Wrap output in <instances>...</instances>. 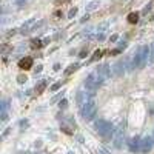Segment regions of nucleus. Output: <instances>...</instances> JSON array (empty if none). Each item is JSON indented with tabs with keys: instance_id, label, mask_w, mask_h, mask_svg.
I'll return each mask as SVG.
<instances>
[{
	"instance_id": "f3484780",
	"label": "nucleus",
	"mask_w": 154,
	"mask_h": 154,
	"mask_svg": "<svg viewBox=\"0 0 154 154\" xmlns=\"http://www.w3.org/2000/svg\"><path fill=\"white\" fill-rule=\"evenodd\" d=\"M103 56V49H96V51H94V54H93V57H91V60L89 62H96V60H99V59H100Z\"/></svg>"
},
{
	"instance_id": "4be33fe9",
	"label": "nucleus",
	"mask_w": 154,
	"mask_h": 154,
	"mask_svg": "<svg viewBox=\"0 0 154 154\" xmlns=\"http://www.w3.org/2000/svg\"><path fill=\"white\" fill-rule=\"evenodd\" d=\"M62 97H63V93L57 94V96H54V97L51 99V103H56V102H59V100H62Z\"/></svg>"
},
{
	"instance_id": "2eb2a0df",
	"label": "nucleus",
	"mask_w": 154,
	"mask_h": 154,
	"mask_svg": "<svg viewBox=\"0 0 154 154\" xmlns=\"http://www.w3.org/2000/svg\"><path fill=\"white\" fill-rule=\"evenodd\" d=\"M42 46H43V42L40 40V39H32V40H31V48L32 49H39Z\"/></svg>"
},
{
	"instance_id": "7ed1b4c3",
	"label": "nucleus",
	"mask_w": 154,
	"mask_h": 154,
	"mask_svg": "<svg viewBox=\"0 0 154 154\" xmlns=\"http://www.w3.org/2000/svg\"><path fill=\"white\" fill-rule=\"evenodd\" d=\"M80 114L85 120H93L97 114V106H96V103H94V100H89L86 105H83L80 108Z\"/></svg>"
},
{
	"instance_id": "393cba45",
	"label": "nucleus",
	"mask_w": 154,
	"mask_h": 154,
	"mask_svg": "<svg viewBox=\"0 0 154 154\" xmlns=\"http://www.w3.org/2000/svg\"><path fill=\"white\" fill-rule=\"evenodd\" d=\"M60 86H62V82H57V83H54V85L51 86V91H59V89H60Z\"/></svg>"
},
{
	"instance_id": "a878e982",
	"label": "nucleus",
	"mask_w": 154,
	"mask_h": 154,
	"mask_svg": "<svg viewBox=\"0 0 154 154\" xmlns=\"http://www.w3.org/2000/svg\"><path fill=\"white\" fill-rule=\"evenodd\" d=\"M62 131L65 133V134H68V136H71V134H73V131L69 130V128H68L66 125H62Z\"/></svg>"
},
{
	"instance_id": "6e6552de",
	"label": "nucleus",
	"mask_w": 154,
	"mask_h": 154,
	"mask_svg": "<svg viewBox=\"0 0 154 154\" xmlns=\"http://www.w3.org/2000/svg\"><path fill=\"white\" fill-rule=\"evenodd\" d=\"M126 62L125 60H119L117 63H114V66H113V69H114V74L116 76H123V74L126 73Z\"/></svg>"
},
{
	"instance_id": "cd10ccee",
	"label": "nucleus",
	"mask_w": 154,
	"mask_h": 154,
	"mask_svg": "<svg viewBox=\"0 0 154 154\" xmlns=\"http://www.w3.org/2000/svg\"><path fill=\"white\" fill-rule=\"evenodd\" d=\"M43 23H45V20H40V22H37L36 25H34V29H32V31H37V29L40 28V26H42Z\"/></svg>"
},
{
	"instance_id": "f257e3e1",
	"label": "nucleus",
	"mask_w": 154,
	"mask_h": 154,
	"mask_svg": "<svg viewBox=\"0 0 154 154\" xmlns=\"http://www.w3.org/2000/svg\"><path fill=\"white\" fill-rule=\"evenodd\" d=\"M105 80H106L105 77L100 76L97 71H94V73H91V74H89V76L85 79V88L88 89L89 93L94 94L99 88L103 85V83H105Z\"/></svg>"
},
{
	"instance_id": "9b49d317",
	"label": "nucleus",
	"mask_w": 154,
	"mask_h": 154,
	"mask_svg": "<svg viewBox=\"0 0 154 154\" xmlns=\"http://www.w3.org/2000/svg\"><path fill=\"white\" fill-rule=\"evenodd\" d=\"M19 68L20 69H31L32 68V59L31 57H23V59H20L19 60Z\"/></svg>"
},
{
	"instance_id": "c85d7f7f",
	"label": "nucleus",
	"mask_w": 154,
	"mask_h": 154,
	"mask_svg": "<svg viewBox=\"0 0 154 154\" xmlns=\"http://www.w3.org/2000/svg\"><path fill=\"white\" fill-rule=\"evenodd\" d=\"M42 69H43L42 65H37V68L34 69V74H36V76H37V74H40V73H42Z\"/></svg>"
},
{
	"instance_id": "bb28decb",
	"label": "nucleus",
	"mask_w": 154,
	"mask_h": 154,
	"mask_svg": "<svg viewBox=\"0 0 154 154\" xmlns=\"http://www.w3.org/2000/svg\"><path fill=\"white\" fill-rule=\"evenodd\" d=\"M28 125H29V122H28V120H20V128H22V130L28 128Z\"/></svg>"
},
{
	"instance_id": "ddd939ff",
	"label": "nucleus",
	"mask_w": 154,
	"mask_h": 154,
	"mask_svg": "<svg viewBox=\"0 0 154 154\" xmlns=\"http://www.w3.org/2000/svg\"><path fill=\"white\" fill-rule=\"evenodd\" d=\"M46 85H48L46 80H42L39 85H36V94H42L45 91V88H46Z\"/></svg>"
},
{
	"instance_id": "f8f14e48",
	"label": "nucleus",
	"mask_w": 154,
	"mask_h": 154,
	"mask_svg": "<svg viewBox=\"0 0 154 154\" xmlns=\"http://www.w3.org/2000/svg\"><path fill=\"white\" fill-rule=\"evenodd\" d=\"M139 52H140L142 60H143V66H145V63L148 62V56H150V46H148V45H143V46L139 48Z\"/></svg>"
},
{
	"instance_id": "f03ea898",
	"label": "nucleus",
	"mask_w": 154,
	"mask_h": 154,
	"mask_svg": "<svg viewBox=\"0 0 154 154\" xmlns=\"http://www.w3.org/2000/svg\"><path fill=\"white\" fill-rule=\"evenodd\" d=\"M94 128H96V131L100 134L102 137H111L114 134V130H113V125L108 120H105V119H99V120H96V123H94Z\"/></svg>"
},
{
	"instance_id": "6ab92c4d",
	"label": "nucleus",
	"mask_w": 154,
	"mask_h": 154,
	"mask_svg": "<svg viewBox=\"0 0 154 154\" xmlns=\"http://www.w3.org/2000/svg\"><path fill=\"white\" fill-rule=\"evenodd\" d=\"M26 80H28V77L25 76V74H20V76H17V82L20 83V85H23V83H26Z\"/></svg>"
},
{
	"instance_id": "c756f323",
	"label": "nucleus",
	"mask_w": 154,
	"mask_h": 154,
	"mask_svg": "<svg viewBox=\"0 0 154 154\" xmlns=\"http://www.w3.org/2000/svg\"><path fill=\"white\" fill-rule=\"evenodd\" d=\"M6 120H8V113H2V122L5 123Z\"/></svg>"
},
{
	"instance_id": "aec40b11",
	"label": "nucleus",
	"mask_w": 154,
	"mask_h": 154,
	"mask_svg": "<svg viewBox=\"0 0 154 154\" xmlns=\"http://www.w3.org/2000/svg\"><path fill=\"white\" fill-rule=\"evenodd\" d=\"M66 106H68V100L66 99H62V100L59 102V108H60V110H65Z\"/></svg>"
},
{
	"instance_id": "7c9ffc66",
	"label": "nucleus",
	"mask_w": 154,
	"mask_h": 154,
	"mask_svg": "<svg viewBox=\"0 0 154 154\" xmlns=\"http://www.w3.org/2000/svg\"><path fill=\"white\" fill-rule=\"evenodd\" d=\"M42 42H43V46H46L48 43H51V39H49V37H46V39H43Z\"/></svg>"
},
{
	"instance_id": "423d86ee",
	"label": "nucleus",
	"mask_w": 154,
	"mask_h": 154,
	"mask_svg": "<svg viewBox=\"0 0 154 154\" xmlns=\"http://www.w3.org/2000/svg\"><path fill=\"white\" fill-rule=\"evenodd\" d=\"M143 66V60H142V56L140 52H134L133 57H131V63L128 65V69H136V68H142Z\"/></svg>"
},
{
	"instance_id": "a211bd4d",
	"label": "nucleus",
	"mask_w": 154,
	"mask_h": 154,
	"mask_svg": "<svg viewBox=\"0 0 154 154\" xmlns=\"http://www.w3.org/2000/svg\"><path fill=\"white\" fill-rule=\"evenodd\" d=\"M99 6H100V3H99V2H91V3L86 5V11H88V12H89V11H94V9H97Z\"/></svg>"
},
{
	"instance_id": "39448f33",
	"label": "nucleus",
	"mask_w": 154,
	"mask_h": 154,
	"mask_svg": "<svg viewBox=\"0 0 154 154\" xmlns=\"http://www.w3.org/2000/svg\"><path fill=\"white\" fill-rule=\"evenodd\" d=\"M154 146V139L153 137H143L140 139V153L148 154Z\"/></svg>"
},
{
	"instance_id": "5701e85b",
	"label": "nucleus",
	"mask_w": 154,
	"mask_h": 154,
	"mask_svg": "<svg viewBox=\"0 0 154 154\" xmlns=\"http://www.w3.org/2000/svg\"><path fill=\"white\" fill-rule=\"evenodd\" d=\"M76 14H77V8H71V9H69V12H68V19H73Z\"/></svg>"
},
{
	"instance_id": "c9c22d12",
	"label": "nucleus",
	"mask_w": 154,
	"mask_h": 154,
	"mask_svg": "<svg viewBox=\"0 0 154 154\" xmlns=\"http://www.w3.org/2000/svg\"><path fill=\"white\" fill-rule=\"evenodd\" d=\"M14 2H16L17 5H22V3H25V2H26V0H14Z\"/></svg>"
},
{
	"instance_id": "4468645a",
	"label": "nucleus",
	"mask_w": 154,
	"mask_h": 154,
	"mask_svg": "<svg viewBox=\"0 0 154 154\" xmlns=\"http://www.w3.org/2000/svg\"><path fill=\"white\" fill-rule=\"evenodd\" d=\"M128 22H130V23H137L139 22V12H130V14H128Z\"/></svg>"
},
{
	"instance_id": "9d476101",
	"label": "nucleus",
	"mask_w": 154,
	"mask_h": 154,
	"mask_svg": "<svg viewBox=\"0 0 154 154\" xmlns=\"http://www.w3.org/2000/svg\"><path fill=\"white\" fill-rule=\"evenodd\" d=\"M37 23V20L36 19H29L28 22H25L23 25H22V28L19 29V31H20L22 34H28V32H31L32 29H34V25Z\"/></svg>"
},
{
	"instance_id": "2f4dec72",
	"label": "nucleus",
	"mask_w": 154,
	"mask_h": 154,
	"mask_svg": "<svg viewBox=\"0 0 154 154\" xmlns=\"http://www.w3.org/2000/svg\"><path fill=\"white\" fill-rule=\"evenodd\" d=\"M117 39H119V36H117V34H114V36H111V37H110V42H116Z\"/></svg>"
},
{
	"instance_id": "1a4fd4ad",
	"label": "nucleus",
	"mask_w": 154,
	"mask_h": 154,
	"mask_svg": "<svg viewBox=\"0 0 154 154\" xmlns=\"http://www.w3.org/2000/svg\"><path fill=\"white\" fill-rule=\"evenodd\" d=\"M96 71L100 74V76H103L105 79H110V77H111V68H110V65H108V63H102V65H99V66L96 68Z\"/></svg>"
},
{
	"instance_id": "20e7f679",
	"label": "nucleus",
	"mask_w": 154,
	"mask_h": 154,
	"mask_svg": "<svg viewBox=\"0 0 154 154\" xmlns=\"http://www.w3.org/2000/svg\"><path fill=\"white\" fill-rule=\"evenodd\" d=\"M94 96V94L93 93H85V91H77V94H76V102H77V105L79 106H83V105H86V103L89 102V100H93V97Z\"/></svg>"
},
{
	"instance_id": "f704fd0d",
	"label": "nucleus",
	"mask_w": 154,
	"mask_h": 154,
	"mask_svg": "<svg viewBox=\"0 0 154 154\" xmlns=\"http://www.w3.org/2000/svg\"><path fill=\"white\" fill-rule=\"evenodd\" d=\"M62 16V11H56L54 12V17H60Z\"/></svg>"
},
{
	"instance_id": "473e14b6",
	"label": "nucleus",
	"mask_w": 154,
	"mask_h": 154,
	"mask_svg": "<svg viewBox=\"0 0 154 154\" xmlns=\"http://www.w3.org/2000/svg\"><path fill=\"white\" fill-rule=\"evenodd\" d=\"M103 39H105V36H103V34H97V40H103Z\"/></svg>"
},
{
	"instance_id": "72a5a7b5",
	"label": "nucleus",
	"mask_w": 154,
	"mask_h": 154,
	"mask_svg": "<svg viewBox=\"0 0 154 154\" xmlns=\"http://www.w3.org/2000/svg\"><path fill=\"white\" fill-rule=\"evenodd\" d=\"M59 69H60V63H56L54 65V71H59Z\"/></svg>"
},
{
	"instance_id": "0eeeda50",
	"label": "nucleus",
	"mask_w": 154,
	"mask_h": 154,
	"mask_svg": "<svg viewBox=\"0 0 154 154\" xmlns=\"http://www.w3.org/2000/svg\"><path fill=\"white\" fill-rule=\"evenodd\" d=\"M126 143H128L130 151H133V153H140V137H133V139H130Z\"/></svg>"
},
{
	"instance_id": "412c9836",
	"label": "nucleus",
	"mask_w": 154,
	"mask_h": 154,
	"mask_svg": "<svg viewBox=\"0 0 154 154\" xmlns=\"http://www.w3.org/2000/svg\"><path fill=\"white\" fill-rule=\"evenodd\" d=\"M8 106H9V102L6 100V99H5V100H2V113H6Z\"/></svg>"
},
{
	"instance_id": "b1692460",
	"label": "nucleus",
	"mask_w": 154,
	"mask_h": 154,
	"mask_svg": "<svg viewBox=\"0 0 154 154\" xmlns=\"http://www.w3.org/2000/svg\"><path fill=\"white\" fill-rule=\"evenodd\" d=\"M86 56H88V48H83L82 51L79 52V57H80V59H85Z\"/></svg>"
},
{
	"instance_id": "dca6fc26",
	"label": "nucleus",
	"mask_w": 154,
	"mask_h": 154,
	"mask_svg": "<svg viewBox=\"0 0 154 154\" xmlns=\"http://www.w3.org/2000/svg\"><path fill=\"white\" fill-rule=\"evenodd\" d=\"M77 68H79V65H77V63H71V65H69V66L65 69V76H71V74H73L74 71H76Z\"/></svg>"
}]
</instances>
